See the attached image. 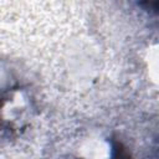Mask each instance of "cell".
I'll return each instance as SVG.
<instances>
[{
	"label": "cell",
	"mask_w": 159,
	"mask_h": 159,
	"mask_svg": "<svg viewBox=\"0 0 159 159\" xmlns=\"http://www.w3.org/2000/svg\"><path fill=\"white\" fill-rule=\"evenodd\" d=\"M109 157L107 159H132L128 148L116 138L109 139Z\"/></svg>",
	"instance_id": "1"
}]
</instances>
